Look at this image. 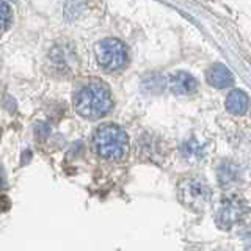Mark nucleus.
<instances>
[{
  "label": "nucleus",
  "instance_id": "1",
  "mask_svg": "<svg viewBox=\"0 0 251 251\" xmlns=\"http://www.w3.org/2000/svg\"><path fill=\"white\" fill-rule=\"evenodd\" d=\"M113 98L108 86L102 82H88L77 90L74 96V108L82 118L99 120L110 113Z\"/></svg>",
  "mask_w": 251,
  "mask_h": 251
},
{
  "label": "nucleus",
  "instance_id": "2",
  "mask_svg": "<svg viewBox=\"0 0 251 251\" xmlns=\"http://www.w3.org/2000/svg\"><path fill=\"white\" fill-rule=\"evenodd\" d=\"M94 152L105 160H123L129 152L127 133L116 124H102L93 135Z\"/></svg>",
  "mask_w": 251,
  "mask_h": 251
},
{
  "label": "nucleus",
  "instance_id": "3",
  "mask_svg": "<svg viewBox=\"0 0 251 251\" xmlns=\"http://www.w3.org/2000/svg\"><path fill=\"white\" fill-rule=\"evenodd\" d=\"M250 212L247 201L239 195H227L220 201L215 210V223L220 229L229 231L242 225Z\"/></svg>",
  "mask_w": 251,
  "mask_h": 251
},
{
  "label": "nucleus",
  "instance_id": "4",
  "mask_svg": "<svg viewBox=\"0 0 251 251\" xmlns=\"http://www.w3.org/2000/svg\"><path fill=\"white\" fill-rule=\"evenodd\" d=\"M96 58L102 71L116 73L126 68L129 61L127 47L116 38H105L96 46Z\"/></svg>",
  "mask_w": 251,
  "mask_h": 251
},
{
  "label": "nucleus",
  "instance_id": "5",
  "mask_svg": "<svg viewBox=\"0 0 251 251\" xmlns=\"http://www.w3.org/2000/svg\"><path fill=\"white\" fill-rule=\"evenodd\" d=\"M177 198L190 210H202L210 200V188L200 177L182 179L177 185Z\"/></svg>",
  "mask_w": 251,
  "mask_h": 251
},
{
  "label": "nucleus",
  "instance_id": "6",
  "mask_svg": "<svg viewBox=\"0 0 251 251\" xmlns=\"http://www.w3.org/2000/svg\"><path fill=\"white\" fill-rule=\"evenodd\" d=\"M198 86V80L190 73H185V71H177V73L170 75V88L179 96H187V94L196 93Z\"/></svg>",
  "mask_w": 251,
  "mask_h": 251
},
{
  "label": "nucleus",
  "instance_id": "7",
  "mask_svg": "<svg viewBox=\"0 0 251 251\" xmlns=\"http://www.w3.org/2000/svg\"><path fill=\"white\" fill-rule=\"evenodd\" d=\"M217 179L223 188L235 187L242 180L240 167L232 160H223L217 168Z\"/></svg>",
  "mask_w": 251,
  "mask_h": 251
},
{
  "label": "nucleus",
  "instance_id": "8",
  "mask_svg": "<svg viewBox=\"0 0 251 251\" xmlns=\"http://www.w3.org/2000/svg\"><path fill=\"white\" fill-rule=\"evenodd\" d=\"M206 78H207V83L217 90L229 88V86L234 83L232 73L226 68V65H223V63H215V65H212L207 69Z\"/></svg>",
  "mask_w": 251,
  "mask_h": 251
},
{
  "label": "nucleus",
  "instance_id": "9",
  "mask_svg": "<svg viewBox=\"0 0 251 251\" xmlns=\"http://www.w3.org/2000/svg\"><path fill=\"white\" fill-rule=\"evenodd\" d=\"M225 105H226V110L229 113H232L235 116H242V115H245L248 112L250 98L243 90H232L226 96Z\"/></svg>",
  "mask_w": 251,
  "mask_h": 251
},
{
  "label": "nucleus",
  "instance_id": "10",
  "mask_svg": "<svg viewBox=\"0 0 251 251\" xmlns=\"http://www.w3.org/2000/svg\"><path fill=\"white\" fill-rule=\"evenodd\" d=\"M180 152H182V155L188 162H200L204 159V155H206V149H204V146L200 141L188 140L182 145V148H180Z\"/></svg>",
  "mask_w": 251,
  "mask_h": 251
},
{
  "label": "nucleus",
  "instance_id": "11",
  "mask_svg": "<svg viewBox=\"0 0 251 251\" xmlns=\"http://www.w3.org/2000/svg\"><path fill=\"white\" fill-rule=\"evenodd\" d=\"M140 155L143 157V159L151 160V162L160 160V159H163V148L162 146L157 148L151 138L145 137L140 143Z\"/></svg>",
  "mask_w": 251,
  "mask_h": 251
},
{
  "label": "nucleus",
  "instance_id": "12",
  "mask_svg": "<svg viewBox=\"0 0 251 251\" xmlns=\"http://www.w3.org/2000/svg\"><path fill=\"white\" fill-rule=\"evenodd\" d=\"M165 86H167V80H165V77L159 73H151L148 74L143 82H141V88H143L146 93H151V94H159L165 90Z\"/></svg>",
  "mask_w": 251,
  "mask_h": 251
},
{
  "label": "nucleus",
  "instance_id": "13",
  "mask_svg": "<svg viewBox=\"0 0 251 251\" xmlns=\"http://www.w3.org/2000/svg\"><path fill=\"white\" fill-rule=\"evenodd\" d=\"M0 14H2V18H0V24H2V30L6 31L13 25V10L11 6L8 5V2H2V6H0Z\"/></svg>",
  "mask_w": 251,
  "mask_h": 251
}]
</instances>
